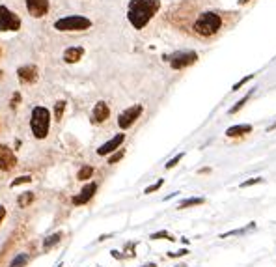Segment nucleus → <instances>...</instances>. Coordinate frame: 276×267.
I'll use <instances>...</instances> for the list:
<instances>
[{"mask_svg":"<svg viewBox=\"0 0 276 267\" xmlns=\"http://www.w3.org/2000/svg\"><path fill=\"white\" fill-rule=\"evenodd\" d=\"M241 2H242V4H244V2H248V0H241Z\"/></svg>","mask_w":276,"mask_h":267,"instance_id":"35","label":"nucleus"},{"mask_svg":"<svg viewBox=\"0 0 276 267\" xmlns=\"http://www.w3.org/2000/svg\"><path fill=\"white\" fill-rule=\"evenodd\" d=\"M64 109H66V101H58L56 103V107H54V118L60 122L62 116H64Z\"/></svg>","mask_w":276,"mask_h":267,"instance_id":"21","label":"nucleus"},{"mask_svg":"<svg viewBox=\"0 0 276 267\" xmlns=\"http://www.w3.org/2000/svg\"><path fill=\"white\" fill-rule=\"evenodd\" d=\"M92 174H94V168L88 166V164H84V166H81V170H79V174H77V178L81 179V181H86V179L92 178Z\"/></svg>","mask_w":276,"mask_h":267,"instance_id":"17","label":"nucleus"},{"mask_svg":"<svg viewBox=\"0 0 276 267\" xmlns=\"http://www.w3.org/2000/svg\"><path fill=\"white\" fill-rule=\"evenodd\" d=\"M162 183H164V179H159V181H157V183L149 185L148 189H146V191H144V194H149V192H155L157 189H161V187H162Z\"/></svg>","mask_w":276,"mask_h":267,"instance_id":"24","label":"nucleus"},{"mask_svg":"<svg viewBox=\"0 0 276 267\" xmlns=\"http://www.w3.org/2000/svg\"><path fill=\"white\" fill-rule=\"evenodd\" d=\"M32 200H34V194H32V192H23V194L19 196V200H17V202H19L21 207H27V205L30 204Z\"/></svg>","mask_w":276,"mask_h":267,"instance_id":"18","label":"nucleus"},{"mask_svg":"<svg viewBox=\"0 0 276 267\" xmlns=\"http://www.w3.org/2000/svg\"><path fill=\"white\" fill-rule=\"evenodd\" d=\"M0 75H2V73H0Z\"/></svg>","mask_w":276,"mask_h":267,"instance_id":"36","label":"nucleus"},{"mask_svg":"<svg viewBox=\"0 0 276 267\" xmlns=\"http://www.w3.org/2000/svg\"><path fill=\"white\" fill-rule=\"evenodd\" d=\"M159 8H161L159 0H131L127 8L129 23L136 30H142L149 21L153 19V15L159 12Z\"/></svg>","mask_w":276,"mask_h":267,"instance_id":"1","label":"nucleus"},{"mask_svg":"<svg viewBox=\"0 0 276 267\" xmlns=\"http://www.w3.org/2000/svg\"><path fill=\"white\" fill-rule=\"evenodd\" d=\"M30 127L36 138H45L51 127V112L45 107H34L32 118H30Z\"/></svg>","mask_w":276,"mask_h":267,"instance_id":"3","label":"nucleus"},{"mask_svg":"<svg viewBox=\"0 0 276 267\" xmlns=\"http://www.w3.org/2000/svg\"><path fill=\"white\" fill-rule=\"evenodd\" d=\"M187 254V250H179V252H170V256L172 258H177V256H185Z\"/></svg>","mask_w":276,"mask_h":267,"instance_id":"30","label":"nucleus"},{"mask_svg":"<svg viewBox=\"0 0 276 267\" xmlns=\"http://www.w3.org/2000/svg\"><path fill=\"white\" fill-rule=\"evenodd\" d=\"M17 75H19L21 82H25V84H32V82L38 81V68L32 66V64L21 66V68L17 69Z\"/></svg>","mask_w":276,"mask_h":267,"instance_id":"11","label":"nucleus"},{"mask_svg":"<svg viewBox=\"0 0 276 267\" xmlns=\"http://www.w3.org/2000/svg\"><path fill=\"white\" fill-rule=\"evenodd\" d=\"M21 30V17L10 8L0 6V32H17Z\"/></svg>","mask_w":276,"mask_h":267,"instance_id":"5","label":"nucleus"},{"mask_svg":"<svg viewBox=\"0 0 276 267\" xmlns=\"http://www.w3.org/2000/svg\"><path fill=\"white\" fill-rule=\"evenodd\" d=\"M274 129H276V123H272V125L269 127V131H274Z\"/></svg>","mask_w":276,"mask_h":267,"instance_id":"33","label":"nucleus"},{"mask_svg":"<svg viewBox=\"0 0 276 267\" xmlns=\"http://www.w3.org/2000/svg\"><path fill=\"white\" fill-rule=\"evenodd\" d=\"M95 191H97V183L84 185V189L81 191V194H77V196L73 198V204L75 205H82V204H86V202H90V200L94 198Z\"/></svg>","mask_w":276,"mask_h":267,"instance_id":"13","label":"nucleus"},{"mask_svg":"<svg viewBox=\"0 0 276 267\" xmlns=\"http://www.w3.org/2000/svg\"><path fill=\"white\" fill-rule=\"evenodd\" d=\"M54 28L58 32H82L92 28V21L84 17V15H68V17H62L54 23Z\"/></svg>","mask_w":276,"mask_h":267,"instance_id":"4","label":"nucleus"},{"mask_svg":"<svg viewBox=\"0 0 276 267\" xmlns=\"http://www.w3.org/2000/svg\"><path fill=\"white\" fill-rule=\"evenodd\" d=\"M28 261V256L27 254H19L17 258H15L14 261H12V267H25Z\"/></svg>","mask_w":276,"mask_h":267,"instance_id":"22","label":"nucleus"},{"mask_svg":"<svg viewBox=\"0 0 276 267\" xmlns=\"http://www.w3.org/2000/svg\"><path fill=\"white\" fill-rule=\"evenodd\" d=\"M123 140H125V135H123V133H118V135L110 138L108 142L101 144V146L97 148V155H108V153H112V151L120 150V146L123 144Z\"/></svg>","mask_w":276,"mask_h":267,"instance_id":"9","label":"nucleus"},{"mask_svg":"<svg viewBox=\"0 0 276 267\" xmlns=\"http://www.w3.org/2000/svg\"><path fill=\"white\" fill-rule=\"evenodd\" d=\"M15 163H17V157L14 151L4 144H0V170H12Z\"/></svg>","mask_w":276,"mask_h":267,"instance_id":"10","label":"nucleus"},{"mask_svg":"<svg viewBox=\"0 0 276 267\" xmlns=\"http://www.w3.org/2000/svg\"><path fill=\"white\" fill-rule=\"evenodd\" d=\"M25 6H27V12L34 19H40L43 15H47L49 0H25Z\"/></svg>","mask_w":276,"mask_h":267,"instance_id":"8","label":"nucleus"},{"mask_svg":"<svg viewBox=\"0 0 276 267\" xmlns=\"http://www.w3.org/2000/svg\"><path fill=\"white\" fill-rule=\"evenodd\" d=\"M200 204H203V198H187L179 204V209H185V207H190V205H200Z\"/></svg>","mask_w":276,"mask_h":267,"instance_id":"19","label":"nucleus"},{"mask_svg":"<svg viewBox=\"0 0 276 267\" xmlns=\"http://www.w3.org/2000/svg\"><path fill=\"white\" fill-rule=\"evenodd\" d=\"M123 153H125V151H123V150H116V153H114V155H112V157L108 159V163H110V164L118 163V161H120V159L123 157Z\"/></svg>","mask_w":276,"mask_h":267,"instance_id":"26","label":"nucleus"},{"mask_svg":"<svg viewBox=\"0 0 276 267\" xmlns=\"http://www.w3.org/2000/svg\"><path fill=\"white\" fill-rule=\"evenodd\" d=\"M82 56H84V49H82L81 45H75V47L66 49V53H64V62H66V64H77Z\"/></svg>","mask_w":276,"mask_h":267,"instance_id":"14","label":"nucleus"},{"mask_svg":"<svg viewBox=\"0 0 276 267\" xmlns=\"http://www.w3.org/2000/svg\"><path fill=\"white\" fill-rule=\"evenodd\" d=\"M30 181H32L30 176H21V178H17V179L12 181V187H17V185H23V183H30Z\"/></svg>","mask_w":276,"mask_h":267,"instance_id":"23","label":"nucleus"},{"mask_svg":"<svg viewBox=\"0 0 276 267\" xmlns=\"http://www.w3.org/2000/svg\"><path fill=\"white\" fill-rule=\"evenodd\" d=\"M183 155H185V153H177V155H175L174 159H170L168 163H166V168H174L175 164H177V163H179V161L183 159Z\"/></svg>","mask_w":276,"mask_h":267,"instance_id":"25","label":"nucleus"},{"mask_svg":"<svg viewBox=\"0 0 276 267\" xmlns=\"http://www.w3.org/2000/svg\"><path fill=\"white\" fill-rule=\"evenodd\" d=\"M250 96H252V92H248V94H246V96L242 97L241 101H237V105H235V107H231V109H229V114H235V112H239V110H241L242 107H244V103L248 101V97H250Z\"/></svg>","mask_w":276,"mask_h":267,"instance_id":"20","label":"nucleus"},{"mask_svg":"<svg viewBox=\"0 0 276 267\" xmlns=\"http://www.w3.org/2000/svg\"><path fill=\"white\" fill-rule=\"evenodd\" d=\"M220 27H222V17L215 12H203L194 21V32L202 38L215 36L220 30Z\"/></svg>","mask_w":276,"mask_h":267,"instance_id":"2","label":"nucleus"},{"mask_svg":"<svg viewBox=\"0 0 276 267\" xmlns=\"http://www.w3.org/2000/svg\"><path fill=\"white\" fill-rule=\"evenodd\" d=\"M4 215H6V209H4V205H0V222L4 219Z\"/></svg>","mask_w":276,"mask_h":267,"instance_id":"32","label":"nucleus"},{"mask_svg":"<svg viewBox=\"0 0 276 267\" xmlns=\"http://www.w3.org/2000/svg\"><path fill=\"white\" fill-rule=\"evenodd\" d=\"M60 239H62V233H53V235H49L47 239L43 241V248H45V250H51L56 243H60Z\"/></svg>","mask_w":276,"mask_h":267,"instance_id":"16","label":"nucleus"},{"mask_svg":"<svg viewBox=\"0 0 276 267\" xmlns=\"http://www.w3.org/2000/svg\"><path fill=\"white\" fill-rule=\"evenodd\" d=\"M161 237H166V239L174 241V237H170V233L164 232V230H162V232H157V233H153V235H151V239H161Z\"/></svg>","mask_w":276,"mask_h":267,"instance_id":"28","label":"nucleus"},{"mask_svg":"<svg viewBox=\"0 0 276 267\" xmlns=\"http://www.w3.org/2000/svg\"><path fill=\"white\" fill-rule=\"evenodd\" d=\"M19 99H21V97H19V94H15V96H14V99H12V107H15V105H17V103H19Z\"/></svg>","mask_w":276,"mask_h":267,"instance_id":"31","label":"nucleus"},{"mask_svg":"<svg viewBox=\"0 0 276 267\" xmlns=\"http://www.w3.org/2000/svg\"><path fill=\"white\" fill-rule=\"evenodd\" d=\"M248 133H252V125H248V123L233 125V127H229V129L226 131L228 137H242V135H248Z\"/></svg>","mask_w":276,"mask_h":267,"instance_id":"15","label":"nucleus"},{"mask_svg":"<svg viewBox=\"0 0 276 267\" xmlns=\"http://www.w3.org/2000/svg\"><path fill=\"white\" fill-rule=\"evenodd\" d=\"M252 79H254V75H246V77H244V79H241V81L237 82V84H235V86H233V88H231V90L235 92V90H239V88H241V86H244V84H246V82H248V81H252Z\"/></svg>","mask_w":276,"mask_h":267,"instance_id":"27","label":"nucleus"},{"mask_svg":"<svg viewBox=\"0 0 276 267\" xmlns=\"http://www.w3.org/2000/svg\"><path fill=\"white\" fill-rule=\"evenodd\" d=\"M110 116V109L105 101H97L95 103L94 110H92V123H103L107 118Z\"/></svg>","mask_w":276,"mask_h":267,"instance_id":"12","label":"nucleus"},{"mask_svg":"<svg viewBox=\"0 0 276 267\" xmlns=\"http://www.w3.org/2000/svg\"><path fill=\"white\" fill-rule=\"evenodd\" d=\"M263 179L261 178H252V179H248V181H242L241 183V187L244 189V187H250V185H256V183H261Z\"/></svg>","mask_w":276,"mask_h":267,"instance_id":"29","label":"nucleus"},{"mask_svg":"<svg viewBox=\"0 0 276 267\" xmlns=\"http://www.w3.org/2000/svg\"><path fill=\"white\" fill-rule=\"evenodd\" d=\"M142 105H135V107H129L127 110H123L120 116H118V125H120L121 129H129L133 123L140 118L142 114Z\"/></svg>","mask_w":276,"mask_h":267,"instance_id":"7","label":"nucleus"},{"mask_svg":"<svg viewBox=\"0 0 276 267\" xmlns=\"http://www.w3.org/2000/svg\"><path fill=\"white\" fill-rule=\"evenodd\" d=\"M198 60V55L194 51H181V53H174L170 56V66L174 69H183L187 66H192Z\"/></svg>","mask_w":276,"mask_h":267,"instance_id":"6","label":"nucleus"},{"mask_svg":"<svg viewBox=\"0 0 276 267\" xmlns=\"http://www.w3.org/2000/svg\"><path fill=\"white\" fill-rule=\"evenodd\" d=\"M142 267H157L155 263H148V265H142Z\"/></svg>","mask_w":276,"mask_h":267,"instance_id":"34","label":"nucleus"}]
</instances>
